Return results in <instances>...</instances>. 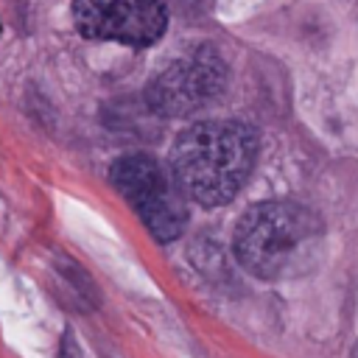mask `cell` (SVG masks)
Returning a JSON list of instances; mask_svg holds the SVG:
<instances>
[{
  "label": "cell",
  "mask_w": 358,
  "mask_h": 358,
  "mask_svg": "<svg viewBox=\"0 0 358 358\" xmlns=\"http://www.w3.org/2000/svg\"><path fill=\"white\" fill-rule=\"evenodd\" d=\"M224 78L227 73L221 59L210 50H199L157 73L145 87V101L162 117H185L218 98Z\"/></svg>",
  "instance_id": "5b68a950"
},
{
  "label": "cell",
  "mask_w": 358,
  "mask_h": 358,
  "mask_svg": "<svg viewBox=\"0 0 358 358\" xmlns=\"http://www.w3.org/2000/svg\"><path fill=\"white\" fill-rule=\"evenodd\" d=\"M257 134L238 120H204L185 129L171 154V171L185 196L199 204H227L249 179Z\"/></svg>",
  "instance_id": "7a4b0ae2"
},
{
  "label": "cell",
  "mask_w": 358,
  "mask_h": 358,
  "mask_svg": "<svg viewBox=\"0 0 358 358\" xmlns=\"http://www.w3.org/2000/svg\"><path fill=\"white\" fill-rule=\"evenodd\" d=\"M62 358H73V350H70V338H64V347H62Z\"/></svg>",
  "instance_id": "8992f818"
},
{
  "label": "cell",
  "mask_w": 358,
  "mask_h": 358,
  "mask_svg": "<svg viewBox=\"0 0 358 358\" xmlns=\"http://www.w3.org/2000/svg\"><path fill=\"white\" fill-rule=\"evenodd\" d=\"M324 227L319 215L294 201H263L235 227V255L260 280H291L310 271L322 255Z\"/></svg>",
  "instance_id": "6da1fadb"
},
{
  "label": "cell",
  "mask_w": 358,
  "mask_h": 358,
  "mask_svg": "<svg viewBox=\"0 0 358 358\" xmlns=\"http://www.w3.org/2000/svg\"><path fill=\"white\" fill-rule=\"evenodd\" d=\"M352 358H358V347H355V355H352Z\"/></svg>",
  "instance_id": "52a82bcc"
},
{
  "label": "cell",
  "mask_w": 358,
  "mask_h": 358,
  "mask_svg": "<svg viewBox=\"0 0 358 358\" xmlns=\"http://www.w3.org/2000/svg\"><path fill=\"white\" fill-rule=\"evenodd\" d=\"M112 185L157 241H173L182 235L187 207L173 171L168 173L148 154H129L112 165Z\"/></svg>",
  "instance_id": "3957f363"
},
{
  "label": "cell",
  "mask_w": 358,
  "mask_h": 358,
  "mask_svg": "<svg viewBox=\"0 0 358 358\" xmlns=\"http://www.w3.org/2000/svg\"><path fill=\"white\" fill-rule=\"evenodd\" d=\"M73 20L87 39L143 48L162 36L168 8L159 0H73Z\"/></svg>",
  "instance_id": "277c9868"
}]
</instances>
